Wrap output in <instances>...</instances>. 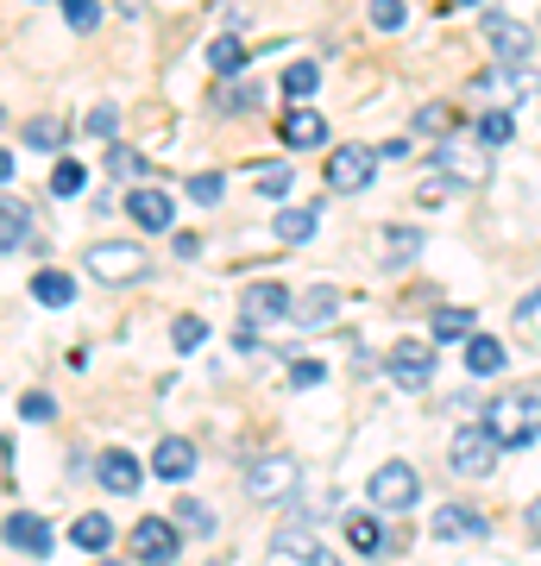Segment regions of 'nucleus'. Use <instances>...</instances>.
I'll use <instances>...</instances> for the list:
<instances>
[{"label":"nucleus","mask_w":541,"mask_h":566,"mask_svg":"<svg viewBox=\"0 0 541 566\" xmlns=\"http://www.w3.org/2000/svg\"><path fill=\"white\" fill-rule=\"evenodd\" d=\"M472 95H479V102L517 107L522 95H541V70L529 57H498L491 70H479V76H472Z\"/></svg>","instance_id":"1"},{"label":"nucleus","mask_w":541,"mask_h":566,"mask_svg":"<svg viewBox=\"0 0 541 566\" xmlns=\"http://www.w3.org/2000/svg\"><path fill=\"white\" fill-rule=\"evenodd\" d=\"M89 277H101V283H145L152 277V252L145 245H133V240H95L89 245Z\"/></svg>","instance_id":"2"},{"label":"nucleus","mask_w":541,"mask_h":566,"mask_svg":"<svg viewBox=\"0 0 541 566\" xmlns=\"http://www.w3.org/2000/svg\"><path fill=\"white\" fill-rule=\"evenodd\" d=\"M485 428L498 434V447L541 441V397H498V403L485 409Z\"/></svg>","instance_id":"3"},{"label":"nucleus","mask_w":541,"mask_h":566,"mask_svg":"<svg viewBox=\"0 0 541 566\" xmlns=\"http://www.w3.org/2000/svg\"><path fill=\"white\" fill-rule=\"evenodd\" d=\"M302 485V460H290V453H264V460L246 465V497L252 504H283V497H296Z\"/></svg>","instance_id":"4"},{"label":"nucleus","mask_w":541,"mask_h":566,"mask_svg":"<svg viewBox=\"0 0 541 566\" xmlns=\"http://www.w3.org/2000/svg\"><path fill=\"white\" fill-rule=\"evenodd\" d=\"M365 497H372V510H416L422 504V472L409 460H384L378 472H372Z\"/></svg>","instance_id":"5"},{"label":"nucleus","mask_w":541,"mask_h":566,"mask_svg":"<svg viewBox=\"0 0 541 566\" xmlns=\"http://www.w3.org/2000/svg\"><path fill=\"white\" fill-rule=\"evenodd\" d=\"M498 434H491V428L485 422H472V428H460V434H454V447H447V465H454V472H460V479H491V472H498Z\"/></svg>","instance_id":"6"},{"label":"nucleus","mask_w":541,"mask_h":566,"mask_svg":"<svg viewBox=\"0 0 541 566\" xmlns=\"http://www.w3.org/2000/svg\"><path fill=\"white\" fill-rule=\"evenodd\" d=\"M126 554L145 566H164V560H177L183 554V528L170 523V516H139L133 523V535H126Z\"/></svg>","instance_id":"7"},{"label":"nucleus","mask_w":541,"mask_h":566,"mask_svg":"<svg viewBox=\"0 0 541 566\" xmlns=\"http://www.w3.org/2000/svg\"><path fill=\"white\" fill-rule=\"evenodd\" d=\"M372 170H378L372 145H334V151H327V164H321V177H327V189H334V196H360L365 182H372Z\"/></svg>","instance_id":"8"},{"label":"nucleus","mask_w":541,"mask_h":566,"mask_svg":"<svg viewBox=\"0 0 541 566\" xmlns=\"http://www.w3.org/2000/svg\"><path fill=\"white\" fill-rule=\"evenodd\" d=\"M384 371H391V385H397V390H428V385H435V346H428V340L391 346Z\"/></svg>","instance_id":"9"},{"label":"nucleus","mask_w":541,"mask_h":566,"mask_svg":"<svg viewBox=\"0 0 541 566\" xmlns=\"http://www.w3.org/2000/svg\"><path fill=\"white\" fill-rule=\"evenodd\" d=\"M0 542L13 547V554H32V560H51V547H58V535H51V523H44L39 510H13V516L0 523Z\"/></svg>","instance_id":"10"},{"label":"nucleus","mask_w":541,"mask_h":566,"mask_svg":"<svg viewBox=\"0 0 541 566\" xmlns=\"http://www.w3.org/2000/svg\"><path fill=\"white\" fill-rule=\"evenodd\" d=\"M479 32H485V44H491L498 57H535V25L510 20V13H498V7L479 13Z\"/></svg>","instance_id":"11"},{"label":"nucleus","mask_w":541,"mask_h":566,"mask_svg":"<svg viewBox=\"0 0 541 566\" xmlns=\"http://www.w3.org/2000/svg\"><path fill=\"white\" fill-rule=\"evenodd\" d=\"M271 560H290V566H327L334 554H327V542H321L315 528H302V523H290V528H271V547H264Z\"/></svg>","instance_id":"12"},{"label":"nucleus","mask_w":541,"mask_h":566,"mask_svg":"<svg viewBox=\"0 0 541 566\" xmlns=\"http://www.w3.org/2000/svg\"><path fill=\"white\" fill-rule=\"evenodd\" d=\"M126 221L139 227V233H170L177 208H170V196H164V189H152V182H133V189H126Z\"/></svg>","instance_id":"13"},{"label":"nucleus","mask_w":541,"mask_h":566,"mask_svg":"<svg viewBox=\"0 0 541 566\" xmlns=\"http://www.w3.org/2000/svg\"><path fill=\"white\" fill-rule=\"evenodd\" d=\"M95 479L114 497H133V491L145 485V465H139V453H126V447H101L95 453Z\"/></svg>","instance_id":"14"},{"label":"nucleus","mask_w":541,"mask_h":566,"mask_svg":"<svg viewBox=\"0 0 541 566\" xmlns=\"http://www.w3.org/2000/svg\"><path fill=\"white\" fill-rule=\"evenodd\" d=\"M428 535H435V542H485L491 523H485L479 510H466V504H441L435 516H428Z\"/></svg>","instance_id":"15"},{"label":"nucleus","mask_w":541,"mask_h":566,"mask_svg":"<svg viewBox=\"0 0 541 566\" xmlns=\"http://www.w3.org/2000/svg\"><path fill=\"white\" fill-rule=\"evenodd\" d=\"M152 472H158L164 485H183V479H196V441H183V434H164L152 447Z\"/></svg>","instance_id":"16"},{"label":"nucleus","mask_w":541,"mask_h":566,"mask_svg":"<svg viewBox=\"0 0 541 566\" xmlns=\"http://www.w3.org/2000/svg\"><path fill=\"white\" fill-rule=\"evenodd\" d=\"M334 315H341V290H334V283H315V290L290 296V322L296 327H327Z\"/></svg>","instance_id":"17"},{"label":"nucleus","mask_w":541,"mask_h":566,"mask_svg":"<svg viewBox=\"0 0 541 566\" xmlns=\"http://www.w3.org/2000/svg\"><path fill=\"white\" fill-rule=\"evenodd\" d=\"M460 365H466V378H498L503 365H510V353H503V340L498 334H466V353H460Z\"/></svg>","instance_id":"18"},{"label":"nucleus","mask_w":541,"mask_h":566,"mask_svg":"<svg viewBox=\"0 0 541 566\" xmlns=\"http://www.w3.org/2000/svg\"><path fill=\"white\" fill-rule=\"evenodd\" d=\"M278 139L290 145V151H309V145L327 139V120H321V107H290L278 120Z\"/></svg>","instance_id":"19"},{"label":"nucleus","mask_w":541,"mask_h":566,"mask_svg":"<svg viewBox=\"0 0 541 566\" xmlns=\"http://www.w3.org/2000/svg\"><path fill=\"white\" fill-rule=\"evenodd\" d=\"M240 308H246V322H283L290 315V290L283 283H252Z\"/></svg>","instance_id":"20"},{"label":"nucleus","mask_w":541,"mask_h":566,"mask_svg":"<svg viewBox=\"0 0 541 566\" xmlns=\"http://www.w3.org/2000/svg\"><path fill=\"white\" fill-rule=\"evenodd\" d=\"M32 240V208L25 196H0V252H20Z\"/></svg>","instance_id":"21"},{"label":"nucleus","mask_w":541,"mask_h":566,"mask_svg":"<svg viewBox=\"0 0 541 566\" xmlns=\"http://www.w3.org/2000/svg\"><path fill=\"white\" fill-rule=\"evenodd\" d=\"M32 303H44V308H70V303H76V277H70V271H58V264L32 271Z\"/></svg>","instance_id":"22"},{"label":"nucleus","mask_w":541,"mask_h":566,"mask_svg":"<svg viewBox=\"0 0 541 566\" xmlns=\"http://www.w3.org/2000/svg\"><path fill=\"white\" fill-rule=\"evenodd\" d=\"M435 170H441V177H454V182H485V177H491V158H479V151L466 158V151L441 145V151H435Z\"/></svg>","instance_id":"23"},{"label":"nucleus","mask_w":541,"mask_h":566,"mask_svg":"<svg viewBox=\"0 0 541 566\" xmlns=\"http://www.w3.org/2000/svg\"><path fill=\"white\" fill-rule=\"evenodd\" d=\"M70 547H82V554H101V547H114V523H107L101 510L76 516V523H70Z\"/></svg>","instance_id":"24"},{"label":"nucleus","mask_w":541,"mask_h":566,"mask_svg":"<svg viewBox=\"0 0 541 566\" xmlns=\"http://www.w3.org/2000/svg\"><path fill=\"white\" fill-rule=\"evenodd\" d=\"M422 259V227H384V264L403 271V264Z\"/></svg>","instance_id":"25"},{"label":"nucleus","mask_w":541,"mask_h":566,"mask_svg":"<svg viewBox=\"0 0 541 566\" xmlns=\"http://www.w3.org/2000/svg\"><path fill=\"white\" fill-rule=\"evenodd\" d=\"M460 120H466V114H460L454 102H422L409 126H416V133H428V139H447V133H454Z\"/></svg>","instance_id":"26"},{"label":"nucleus","mask_w":541,"mask_h":566,"mask_svg":"<svg viewBox=\"0 0 541 566\" xmlns=\"http://www.w3.org/2000/svg\"><path fill=\"white\" fill-rule=\"evenodd\" d=\"M321 227V208H278V221H271V233H278L283 245H302L309 233Z\"/></svg>","instance_id":"27"},{"label":"nucleus","mask_w":541,"mask_h":566,"mask_svg":"<svg viewBox=\"0 0 541 566\" xmlns=\"http://www.w3.org/2000/svg\"><path fill=\"white\" fill-rule=\"evenodd\" d=\"M145 170H152V164H145V151H133V145H107V177L114 182H145Z\"/></svg>","instance_id":"28"},{"label":"nucleus","mask_w":541,"mask_h":566,"mask_svg":"<svg viewBox=\"0 0 541 566\" xmlns=\"http://www.w3.org/2000/svg\"><path fill=\"white\" fill-rule=\"evenodd\" d=\"M208 70H215V76H240L246 70V44L233 39V32H221V39L208 44Z\"/></svg>","instance_id":"29"},{"label":"nucleus","mask_w":541,"mask_h":566,"mask_svg":"<svg viewBox=\"0 0 541 566\" xmlns=\"http://www.w3.org/2000/svg\"><path fill=\"white\" fill-rule=\"evenodd\" d=\"M315 88H321V63L296 57V63H290V70H283V95H290V102H309Z\"/></svg>","instance_id":"30"},{"label":"nucleus","mask_w":541,"mask_h":566,"mask_svg":"<svg viewBox=\"0 0 541 566\" xmlns=\"http://www.w3.org/2000/svg\"><path fill=\"white\" fill-rule=\"evenodd\" d=\"M510 133H517V120H510V107H485L479 114V145H510Z\"/></svg>","instance_id":"31"},{"label":"nucleus","mask_w":541,"mask_h":566,"mask_svg":"<svg viewBox=\"0 0 541 566\" xmlns=\"http://www.w3.org/2000/svg\"><path fill=\"white\" fill-rule=\"evenodd\" d=\"M63 133H70V126H63L58 114H32V120H25V145H39V151H58Z\"/></svg>","instance_id":"32"},{"label":"nucleus","mask_w":541,"mask_h":566,"mask_svg":"<svg viewBox=\"0 0 541 566\" xmlns=\"http://www.w3.org/2000/svg\"><path fill=\"white\" fill-rule=\"evenodd\" d=\"M346 547H353V554H378V547H384V523H378V516H353V523H346Z\"/></svg>","instance_id":"33"},{"label":"nucleus","mask_w":541,"mask_h":566,"mask_svg":"<svg viewBox=\"0 0 541 566\" xmlns=\"http://www.w3.org/2000/svg\"><path fill=\"white\" fill-rule=\"evenodd\" d=\"M221 196H227L221 170H196V177H189V202L196 208H221Z\"/></svg>","instance_id":"34"},{"label":"nucleus","mask_w":541,"mask_h":566,"mask_svg":"<svg viewBox=\"0 0 541 566\" xmlns=\"http://www.w3.org/2000/svg\"><path fill=\"white\" fill-rule=\"evenodd\" d=\"M365 20L378 25V32H403L409 25V7L403 0H365Z\"/></svg>","instance_id":"35"},{"label":"nucleus","mask_w":541,"mask_h":566,"mask_svg":"<svg viewBox=\"0 0 541 566\" xmlns=\"http://www.w3.org/2000/svg\"><path fill=\"white\" fill-rule=\"evenodd\" d=\"M89 189V170H82L76 158H58V170H51V196H82Z\"/></svg>","instance_id":"36"},{"label":"nucleus","mask_w":541,"mask_h":566,"mask_svg":"<svg viewBox=\"0 0 541 566\" xmlns=\"http://www.w3.org/2000/svg\"><path fill=\"white\" fill-rule=\"evenodd\" d=\"M472 334V308H435V340H466Z\"/></svg>","instance_id":"37"},{"label":"nucleus","mask_w":541,"mask_h":566,"mask_svg":"<svg viewBox=\"0 0 541 566\" xmlns=\"http://www.w3.org/2000/svg\"><path fill=\"white\" fill-rule=\"evenodd\" d=\"M58 13H63V25H70V32H95V25H101L95 0H58Z\"/></svg>","instance_id":"38"},{"label":"nucleus","mask_w":541,"mask_h":566,"mask_svg":"<svg viewBox=\"0 0 541 566\" xmlns=\"http://www.w3.org/2000/svg\"><path fill=\"white\" fill-rule=\"evenodd\" d=\"M215 107H221V114H252V107H259V82H240V88L215 95Z\"/></svg>","instance_id":"39"},{"label":"nucleus","mask_w":541,"mask_h":566,"mask_svg":"<svg viewBox=\"0 0 541 566\" xmlns=\"http://www.w3.org/2000/svg\"><path fill=\"white\" fill-rule=\"evenodd\" d=\"M177 528H189V535H208V528H215V516H208V504L183 497V504H177Z\"/></svg>","instance_id":"40"},{"label":"nucleus","mask_w":541,"mask_h":566,"mask_svg":"<svg viewBox=\"0 0 541 566\" xmlns=\"http://www.w3.org/2000/svg\"><path fill=\"white\" fill-rule=\"evenodd\" d=\"M170 340H177V353H196V346L208 340V322H201V315H183V322H177V334H170Z\"/></svg>","instance_id":"41"},{"label":"nucleus","mask_w":541,"mask_h":566,"mask_svg":"<svg viewBox=\"0 0 541 566\" xmlns=\"http://www.w3.org/2000/svg\"><path fill=\"white\" fill-rule=\"evenodd\" d=\"M20 416H25V422H51V416H58L51 390H25V397H20Z\"/></svg>","instance_id":"42"},{"label":"nucleus","mask_w":541,"mask_h":566,"mask_svg":"<svg viewBox=\"0 0 541 566\" xmlns=\"http://www.w3.org/2000/svg\"><path fill=\"white\" fill-rule=\"evenodd\" d=\"M321 378H327V365H321V359H296V365H290V385H296V390H315Z\"/></svg>","instance_id":"43"},{"label":"nucleus","mask_w":541,"mask_h":566,"mask_svg":"<svg viewBox=\"0 0 541 566\" xmlns=\"http://www.w3.org/2000/svg\"><path fill=\"white\" fill-rule=\"evenodd\" d=\"M259 189H264V196H290V164H264Z\"/></svg>","instance_id":"44"},{"label":"nucleus","mask_w":541,"mask_h":566,"mask_svg":"<svg viewBox=\"0 0 541 566\" xmlns=\"http://www.w3.org/2000/svg\"><path fill=\"white\" fill-rule=\"evenodd\" d=\"M89 133H95V139H114V133H121V107H95V114H89Z\"/></svg>","instance_id":"45"},{"label":"nucleus","mask_w":541,"mask_h":566,"mask_svg":"<svg viewBox=\"0 0 541 566\" xmlns=\"http://www.w3.org/2000/svg\"><path fill=\"white\" fill-rule=\"evenodd\" d=\"M447 196H454V177H441V182H428V189H416V202H422V208H441Z\"/></svg>","instance_id":"46"},{"label":"nucleus","mask_w":541,"mask_h":566,"mask_svg":"<svg viewBox=\"0 0 541 566\" xmlns=\"http://www.w3.org/2000/svg\"><path fill=\"white\" fill-rule=\"evenodd\" d=\"M170 252H177V259H196L201 240H196V233H170Z\"/></svg>","instance_id":"47"},{"label":"nucleus","mask_w":541,"mask_h":566,"mask_svg":"<svg viewBox=\"0 0 541 566\" xmlns=\"http://www.w3.org/2000/svg\"><path fill=\"white\" fill-rule=\"evenodd\" d=\"M535 315H541V283L529 290V296H522V303H517V322H535Z\"/></svg>","instance_id":"48"},{"label":"nucleus","mask_w":541,"mask_h":566,"mask_svg":"<svg viewBox=\"0 0 541 566\" xmlns=\"http://www.w3.org/2000/svg\"><path fill=\"white\" fill-rule=\"evenodd\" d=\"M372 158H409V139H384L378 151H372Z\"/></svg>","instance_id":"49"},{"label":"nucleus","mask_w":541,"mask_h":566,"mask_svg":"<svg viewBox=\"0 0 541 566\" xmlns=\"http://www.w3.org/2000/svg\"><path fill=\"white\" fill-rule=\"evenodd\" d=\"M7 460H13V447H7V434H0V485H13V465Z\"/></svg>","instance_id":"50"},{"label":"nucleus","mask_w":541,"mask_h":566,"mask_svg":"<svg viewBox=\"0 0 541 566\" xmlns=\"http://www.w3.org/2000/svg\"><path fill=\"white\" fill-rule=\"evenodd\" d=\"M522 523H529V542H541V497L529 504V516H522Z\"/></svg>","instance_id":"51"},{"label":"nucleus","mask_w":541,"mask_h":566,"mask_svg":"<svg viewBox=\"0 0 541 566\" xmlns=\"http://www.w3.org/2000/svg\"><path fill=\"white\" fill-rule=\"evenodd\" d=\"M20 177V158H13V151H0V182H13Z\"/></svg>","instance_id":"52"},{"label":"nucleus","mask_w":541,"mask_h":566,"mask_svg":"<svg viewBox=\"0 0 541 566\" xmlns=\"http://www.w3.org/2000/svg\"><path fill=\"white\" fill-rule=\"evenodd\" d=\"M139 13H145L139 0H121V20H139Z\"/></svg>","instance_id":"53"},{"label":"nucleus","mask_w":541,"mask_h":566,"mask_svg":"<svg viewBox=\"0 0 541 566\" xmlns=\"http://www.w3.org/2000/svg\"><path fill=\"white\" fill-rule=\"evenodd\" d=\"M0 126H7V107H0Z\"/></svg>","instance_id":"54"}]
</instances>
